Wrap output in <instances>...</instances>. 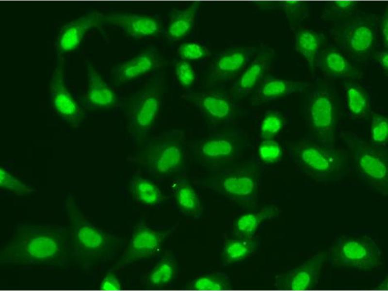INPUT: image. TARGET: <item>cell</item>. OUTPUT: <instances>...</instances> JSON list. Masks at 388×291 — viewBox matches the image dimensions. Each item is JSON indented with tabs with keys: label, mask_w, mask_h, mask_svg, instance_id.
<instances>
[{
	"label": "cell",
	"mask_w": 388,
	"mask_h": 291,
	"mask_svg": "<svg viewBox=\"0 0 388 291\" xmlns=\"http://www.w3.org/2000/svg\"><path fill=\"white\" fill-rule=\"evenodd\" d=\"M326 254L332 267L369 272L379 270L384 255L376 239L366 233L335 236Z\"/></svg>",
	"instance_id": "cell-1"
},
{
	"label": "cell",
	"mask_w": 388,
	"mask_h": 291,
	"mask_svg": "<svg viewBox=\"0 0 388 291\" xmlns=\"http://www.w3.org/2000/svg\"><path fill=\"white\" fill-rule=\"evenodd\" d=\"M179 135L176 131L155 138L141 154L139 162L156 175H163L179 168L183 151Z\"/></svg>",
	"instance_id": "cell-2"
},
{
	"label": "cell",
	"mask_w": 388,
	"mask_h": 291,
	"mask_svg": "<svg viewBox=\"0 0 388 291\" xmlns=\"http://www.w3.org/2000/svg\"><path fill=\"white\" fill-rule=\"evenodd\" d=\"M326 254L318 253L310 256L298 266L291 267L275 277L278 289L305 291L314 289L318 284Z\"/></svg>",
	"instance_id": "cell-3"
},
{
	"label": "cell",
	"mask_w": 388,
	"mask_h": 291,
	"mask_svg": "<svg viewBox=\"0 0 388 291\" xmlns=\"http://www.w3.org/2000/svg\"><path fill=\"white\" fill-rule=\"evenodd\" d=\"M257 53V49L253 47L235 48L222 53L210 65L208 76L210 83L235 81Z\"/></svg>",
	"instance_id": "cell-4"
},
{
	"label": "cell",
	"mask_w": 388,
	"mask_h": 291,
	"mask_svg": "<svg viewBox=\"0 0 388 291\" xmlns=\"http://www.w3.org/2000/svg\"><path fill=\"white\" fill-rule=\"evenodd\" d=\"M100 21L121 29L129 36L142 39L158 34L161 30L159 21L148 15L112 13L99 14Z\"/></svg>",
	"instance_id": "cell-5"
},
{
	"label": "cell",
	"mask_w": 388,
	"mask_h": 291,
	"mask_svg": "<svg viewBox=\"0 0 388 291\" xmlns=\"http://www.w3.org/2000/svg\"><path fill=\"white\" fill-rule=\"evenodd\" d=\"M307 118L313 131L321 136L327 135L334 127L335 107L332 97L323 91H316L310 97Z\"/></svg>",
	"instance_id": "cell-6"
},
{
	"label": "cell",
	"mask_w": 388,
	"mask_h": 291,
	"mask_svg": "<svg viewBox=\"0 0 388 291\" xmlns=\"http://www.w3.org/2000/svg\"><path fill=\"white\" fill-rule=\"evenodd\" d=\"M296 159L303 169L318 175L332 172L337 162L334 153L329 149L314 143L305 142L298 146Z\"/></svg>",
	"instance_id": "cell-7"
},
{
	"label": "cell",
	"mask_w": 388,
	"mask_h": 291,
	"mask_svg": "<svg viewBox=\"0 0 388 291\" xmlns=\"http://www.w3.org/2000/svg\"><path fill=\"white\" fill-rule=\"evenodd\" d=\"M163 236V234L146 226L137 227L124 254V261H133L155 255L162 242Z\"/></svg>",
	"instance_id": "cell-8"
},
{
	"label": "cell",
	"mask_w": 388,
	"mask_h": 291,
	"mask_svg": "<svg viewBox=\"0 0 388 291\" xmlns=\"http://www.w3.org/2000/svg\"><path fill=\"white\" fill-rule=\"evenodd\" d=\"M272 56L270 50H263L257 52L234 82L233 89L242 95L250 93L263 79L270 67Z\"/></svg>",
	"instance_id": "cell-9"
},
{
	"label": "cell",
	"mask_w": 388,
	"mask_h": 291,
	"mask_svg": "<svg viewBox=\"0 0 388 291\" xmlns=\"http://www.w3.org/2000/svg\"><path fill=\"white\" fill-rule=\"evenodd\" d=\"M99 22V14L80 17L61 29L56 45L61 52H69L78 47L87 30Z\"/></svg>",
	"instance_id": "cell-10"
},
{
	"label": "cell",
	"mask_w": 388,
	"mask_h": 291,
	"mask_svg": "<svg viewBox=\"0 0 388 291\" xmlns=\"http://www.w3.org/2000/svg\"><path fill=\"white\" fill-rule=\"evenodd\" d=\"M161 97L156 92L146 93L141 97L132 113V122L135 130L144 132L155 123L159 113Z\"/></svg>",
	"instance_id": "cell-11"
},
{
	"label": "cell",
	"mask_w": 388,
	"mask_h": 291,
	"mask_svg": "<svg viewBox=\"0 0 388 291\" xmlns=\"http://www.w3.org/2000/svg\"><path fill=\"white\" fill-rule=\"evenodd\" d=\"M357 165L364 176L372 185L381 187L386 184L388 164L384 157L371 149L362 151L357 159Z\"/></svg>",
	"instance_id": "cell-12"
},
{
	"label": "cell",
	"mask_w": 388,
	"mask_h": 291,
	"mask_svg": "<svg viewBox=\"0 0 388 291\" xmlns=\"http://www.w3.org/2000/svg\"><path fill=\"white\" fill-rule=\"evenodd\" d=\"M157 65L156 56L150 53H142L117 66L113 71L115 79L126 83L150 71Z\"/></svg>",
	"instance_id": "cell-13"
},
{
	"label": "cell",
	"mask_w": 388,
	"mask_h": 291,
	"mask_svg": "<svg viewBox=\"0 0 388 291\" xmlns=\"http://www.w3.org/2000/svg\"><path fill=\"white\" fill-rule=\"evenodd\" d=\"M50 88L53 107L59 114L66 117H71L79 113L78 105L64 84L61 68H56L53 74Z\"/></svg>",
	"instance_id": "cell-14"
},
{
	"label": "cell",
	"mask_w": 388,
	"mask_h": 291,
	"mask_svg": "<svg viewBox=\"0 0 388 291\" xmlns=\"http://www.w3.org/2000/svg\"><path fill=\"white\" fill-rule=\"evenodd\" d=\"M85 97L93 106L100 108L112 107L117 100L112 89L91 67L88 70V86Z\"/></svg>",
	"instance_id": "cell-15"
},
{
	"label": "cell",
	"mask_w": 388,
	"mask_h": 291,
	"mask_svg": "<svg viewBox=\"0 0 388 291\" xmlns=\"http://www.w3.org/2000/svg\"><path fill=\"white\" fill-rule=\"evenodd\" d=\"M196 7L192 4L171 16L166 31L168 39L177 41L189 34L195 23Z\"/></svg>",
	"instance_id": "cell-16"
},
{
	"label": "cell",
	"mask_w": 388,
	"mask_h": 291,
	"mask_svg": "<svg viewBox=\"0 0 388 291\" xmlns=\"http://www.w3.org/2000/svg\"><path fill=\"white\" fill-rule=\"evenodd\" d=\"M318 66L326 75L334 78H346L354 75V69L341 53L333 51L319 54Z\"/></svg>",
	"instance_id": "cell-17"
},
{
	"label": "cell",
	"mask_w": 388,
	"mask_h": 291,
	"mask_svg": "<svg viewBox=\"0 0 388 291\" xmlns=\"http://www.w3.org/2000/svg\"><path fill=\"white\" fill-rule=\"evenodd\" d=\"M345 112L353 119H361L367 114L370 106L368 94L361 87L356 84L346 87L343 97Z\"/></svg>",
	"instance_id": "cell-18"
},
{
	"label": "cell",
	"mask_w": 388,
	"mask_h": 291,
	"mask_svg": "<svg viewBox=\"0 0 388 291\" xmlns=\"http://www.w3.org/2000/svg\"><path fill=\"white\" fill-rule=\"evenodd\" d=\"M259 83V94L266 100L303 91L307 86L306 83L272 77H265Z\"/></svg>",
	"instance_id": "cell-19"
},
{
	"label": "cell",
	"mask_w": 388,
	"mask_h": 291,
	"mask_svg": "<svg viewBox=\"0 0 388 291\" xmlns=\"http://www.w3.org/2000/svg\"><path fill=\"white\" fill-rule=\"evenodd\" d=\"M174 196L179 211L186 216L198 218L202 212L200 200L194 189L185 183L174 186Z\"/></svg>",
	"instance_id": "cell-20"
},
{
	"label": "cell",
	"mask_w": 388,
	"mask_h": 291,
	"mask_svg": "<svg viewBox=\"0 0 388 291\" xmlns=\"http://www.w3.org/2000/svg\"><path fill=\"white\" fill-rule=\"evenodd\" d=\"M257 246V242L252 237L226 240L223 246L224 258L227 263L241 261L252 256Z\"/></svg>",
	"instance_id": "cell-21"
},
{
	"label": "cell",
	"mask_w": 388,
	"mask_h": 291,
	"mask_svg": "<svg viewBox=\"0 0 388 291\" xmlns=\"http://www.w3.org/2000/svg\"><path fill=\"white\" fill-rule=\"evenodd\" d=\"M320 46V38L314 31L304 30L296 33L295 37V49L311 66L317 61Z\"/></svg>",
	"instance_id": "cell-22"
},
{
	"label": "cell",
	"mask_w": 388,
	"mask_h": 291,
	"mask_svg": "<svg viewBox=\"0 0 388 291\" xmlns=\"http://www.w3.org/2000/svg\"><path fill=\"white\" fill-rule=\"evenodd\" d=\"M131 190L135 200L145 206H155L160 203L162 193L153 183L144 178L134 179L131 183Z\"/></svg>",
	"instance_id": "cell-23"
},
{
	"label": "cell",
	"mask_w": 388,
	"mask_h": 291,
	"mask_svg": "<svg viewBox=\"0 0 388 291\" xmlns=\"http://www.w3.org/2000/svg\"><path fill=\"white\" fill-rule=\"evenodd\" d=\"M232 281L224 272H211L194 279L190 288L195 291H223L231 289Z\"/></svg>",
	"instance_id": "cell-24"
},
{
	"label": "cell",
	"mask_w": 388,
	"mask_h": 291,
	"mask_svg": "<svg viewBox=\"0 0 388 291\" xmlns=\"http://www.w3.org/2000/svg\"><path fill=\"white\" fill-rule=\"evenodd\" d=\"M192 96L205 112L213 117L224 118L230 111L229 101L221 96L212 93L195 94Z\"/></svg>",
	"instance_id": "cell-25"
},
{
	"label": "cell",
	"mask_w": 388,
	"mask_h": 291,
	"mask_svg": "<svg viewBox=\"0 0 388 291\" xmlns=\"http://www.w3.org/2000/svg\"><path fill=\"white\" fill-rule=\"evenodd\" d=\"M271 208L262 209L258 212L244 215L237 220L235 225L236 234L241 237H251L261 223L274 215Z\"/></svg>",
	"instance_id": "cell-26"
},
{
	"label": "cell",
	"mask_w": 388,
	"mask_h": 291,
	"mask_svg": "<svg viewBox=\"0 0 388 291\" xmlns=\"http://www.w3.org/2000/svg\"><path fill=\"white\" fill-rule=\"evenodd\" d=\"M175 274V261L171 258L162 259L149 274L148 285L153 288L163 287L173 280Z\"/></svg>",
	"instance_id": "cell-27"
},
{
	"label": "cell",
	"mask_w": 388,
	"mask_h": 291,
	"mask_svg": "<svg viewBox=\"0 0 388 291\" xmlns=\"http://www.w3.org/2000/svg\"><path fill=\"white\" fill-rule=\"evenodd\" d=\"M374 40L373 32L368 25H359L353 30L348 39L350 48L356 52H363L370 48Z\"/></svg>",
	"instance_id": "cell-28"
},
{
	"label": "cell",
	"mask_w": 388,
	"mask_h": 291,
	"mask_svg": "<svg viewBox=\"0 0 388 291\" xmlns=\"http://www.w3.org/2000/svg\"><path fill=\"white\" fill-rule=\"evenodd\" d=\"M223 186L225 191L230 194L246 196L253 192L255 184L249 177L233 176L226 178Z\"/></svg>",
	"instance_id": "cell-29"
},
{
	"label": "cell",
	"mask_w": 388,
	"mask_h": 291,
	"mask_svg": "<svg viewBox=\"0 0 388 291\" xmlns=\"http://www.w3.org/2000/svg\"><path fill=\"white\" fill-rule=\"evenodd\" d=\"M233 149L232 144L226 140H212L205 143L201 151L207 157H220L229 155Z\"/></svg>",
	"instance_id": "cell-30"
},
{
	"label": "cell",
	"mask_w": 388,
	"mask_h": 291,
	"mask_svg": "<svg viewBox=\"0 0 388 291\" xmlns=\"http://www.w3.org/2000/svg\"><path fill=\"white\" fill-rule=\"evenodd\" d=\"M387 117L378 114L372 118L371 138L376 144H384L388 140V125Z\"/></svg>",
	"instance_id": "cell-31"
},
{
	"label": "cell",
	"mask_w": 388,
	"mask_h": 291,
	"mask_svg": "<svg viewBox=\"0 0 388 291\" xmlns=\"http://www.w3.org/2000/svg\"><path fill=\"white\" fill-rule=\"evenodd\" d=\"M207 49L204 46L194 43L182 44L177 50L178 55L186 60L201 59L207 55Z\"/></svg>",
	"instance_id": "cell-32"
},
{
	"label": "cell",
	"mask_w": 388,
	"mask_h": 291,
	"mask_svg": "<svg viewBox=\"0 0 388 291\" xmlns=\"http://www.w3.org/2000/svg\"><path fill=\"white\" fill-rule=\"evenodd\" d=\"M175 69L177 78L180 84L187 87L194 83L195 79V71L188 62L186 60L178 62Z\"/></svg>",
	"instance_id": "cell-33"
},
{
	"label": "cell",
	"mask_w": 388,
	"mask_h": 291,
	"mask_svg": "<svg viewBox=\"0 0 388 291\" xmlns=\"http://www.w3.org/2000/svg\"><path fill=\"white\" fill-rule=\"evenodd\" d=\"M282 122L280 117L276 114H270L263 120L261 126L262 135L264 138H271L280 130Z\"/></svg>",
	"instance_id": "cell-34"
},
{
	"label": "cell",
	"mask_w": 388,
	"mask_h": 291,
	"mask_svg": "<svg viewBox=\"0 0 388 291\" xmlns=\"http://www.w3.org/2000/svg\"><path fill=\"white\" fill-rule=\"evenodd\" d=\"M259 153L264 161L273 162L280 157L281 150L279 145L275 141L268 140L260 146Z\"/></svg>",
	"instance_id": "cell-35"
},
{
	"label": "cell",
	"mask_w": 388,
	"mask_h": 291,
	"mask_svg": "<svg viewBox=\"0 0 388 291\" xmlns=\"http://www.w3.org/2000/svg\"><path fill=\"white\" fill-rule=\"evenodd\" d=\"M121 288L119 281L113 275H107L103 280L101 289L103 290L118 291Z\"/></svg>",
	"instance_id": "cell-36"
},
{
	"label": "cell",
	"mask_w": 388,
	"mask_h": 291,
	"mask_svg": "<svg viewBox=\"0 0 388 291\" xmlns=\"http://www.w3.org/2000/svg\"><path fill=\"white\" fill-rule=\"evenodd\" d=\"M283 6L286 14L293 16L301 12V5L298 2H285Z\"/></svg>",
	"instance_id": "cell-37"
},
{
	"label": "cell",
	"mask_w": 388,
	"mask_h": 291,
	"mask_svg": "<svg viewBox=\"0 0 388 291\" xmlns=\"http://www.w3.org/2000/svg\"><path fill=\"white\" fill-rule=\"evenodd\" d=\"M354 3V2L349 0L338 1L332 3V6L338 12H342L349 10Z\"/></svg>",
	"instance_id": "cell-38"
},
{
	"label": "cell",
	"mask_w": 388,
	"mask_h": 291,
	"mask_svg": "<svg viewBox=\"0 0 388 291\" xmlns=\"http://www.w3.org/2000/svg\"><path fill=\"white\" fill-rule=\"evenodd\" d=\"M388 14L386 13L383 16L381 20V31L384 44L387 48L388 47Z\"/></svg>",
	"instance_id": "cell-39"
},
{
	"label": "cell",
	"mask_w": 388,
	"mask_h": 291,
	"mask_svg": "<svg viewBox=\"0 0 388 291\" xmlns=\"http://www.w3.org/2000/svg\"><path fill=\"white\" fill-rule=\"evenodd\" d=\"M379 64L384 70L388 68V54L387 51L381 52L377 56Z\"/></svg>",
	"instance_id": "cell-40"
}]
</instances>
